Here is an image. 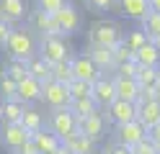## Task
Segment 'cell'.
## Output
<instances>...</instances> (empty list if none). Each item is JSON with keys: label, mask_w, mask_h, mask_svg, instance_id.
Here are the masks:
<instances>
[{"label": "cell", "mask_w": 160, "mask_h": 154, "mask_svg": "<svg viewBox=\"0 0 160 154\" xmlns=\"http://www.w3.org/2000/svg\"><path fill=\"white\" fill-rule=\"evenodd\" d=\"M3 49L8 51V57H11V59L26 62V59H31L36 54L39 46H36V39H34V31L31 28H13Z\"/></svg>", "instance_id": "cell-1"}, {"label": "cell", "mask_w": 160, "mask_h": 154, "mask_svg": "<svg viewBox=\"0 0 160 154\" xmlns=\"http://www.w3.org/2000/svg\"><path fill=\"white\" fill-rule=\"evenodd\" d=\"M122 28H119V23H114V21H96V23L91 26V31H88V41H91L93 46H108L114 49L122 44Z\"/></svg>", "instance_id": "cell-2"}, {"label": "cell", "mask_w": 160, "mask_h": 154, "mask_svg": "<svg viewBox=\"0 0 160 154\" xmlns=\"http://www.w3.org/2000/svg\"><path fill=\"white\" fill-rule=\"evenodd\" d=\"M36 54L42 57L49 64H57V62L70 59V46L65 44V36H42V44H39Z\"/></svg>", "instance_id": "cell-3"}, {"label": "cell", "mask_w": 160, "mask_h": 154, "mask_svg": "<svg viewBox=\"0 0 160 154\" xmlns=\"http://www.w3.org/2000/svg\"><path fill=\"white\" fill-rule=\"evenodd\" d=\"M42 103L49 108H70V103H72V95H70V90L65 82H57V80H47L42 82Z\"/></svg>", "instance_id": "cell-4"}, {"label": "cell", "mask_w": 160, "mask_h": 154, "mask_svg": "<svg viewBox=\"0 0 160 154\" xmlns=\"http://www.w3.org/2000/svg\"><path fill=\"white\" fill-rule=\"evenodd\" d=\"M52 18H54L57 36H72V34H78V28H80V13H78V8L70 3V0L57 10V13H52Z\"/></svg>", "instance_id": "cell-5"}, {"label": "cell", "mask_w": 160, "mask_h": 154, "mask_svg": "<svg viewBox=\"0 0 160 154\" xmlns=\"http://www.w3.org/2000/svg\"><path fill=\"white\" fill-rule=\"evenodd\" d=\"M142 139H147V128L139 123V118L116 126V144H122V147H127V149H134Z\"/></svg>", "instance_id": "cell-6"}, {"label": "cell", "mask_w": 160, "mask_h": 154, "mask_svg": "<svg viewBox=\"0 0 160 154\" xmlns=\"http://www.w3.org/2000/svg\"><path fill=\"white\" fill-rule=\"evenodd\" d=\"M49 128H52L59 139H65L67 133L78 131V116L70 108H54L52 116H49Z\"/></svg>", "instance_id": "cell-7"}, {"label": "cell", "mask_w": 160, "mask_h": 154, "mask_svg": "<svg viewBox=\"0 0 160 154\" xmlns=\"http://www.w3.org/2000/svg\"><path fill=\"white\" fill-rule=\"evenodd\" d=\"M91 98L96 100V105L101 108V110H106L111 103L116 100V87H114V77H106V75H101L93 85H91Z\"/></svg>", "instance_id": "cell-8"}, {"label": "cell", "mask_w": 160, "mask_h": 154, "mask_svg": "<svg viewBox=\"0 0 160 154\" xmlns=\"http://www.w3.org/2000/svg\"><path fill=\"white\" fill-rule=\"evenodd\" d=\"M137 113H139V105L132 100H122V98H116L111 105L106 108V118L114 123V126H119V123H127V121H134L137 118Z\"/></svg>", "instance_id": "cell-9"}, {"label": "cell", "mask_w": 160, "mask_h": 154, "mask_svg": "<svg viewBox=\"0 0 160 154\" xmlns=\"http://www.w3.org/2000/svg\"><path fill=\"white\" fill-rule=\"evenodd\" d=\"M28 139H31V133H28L21 123H3V126H0V144H3L5 149H11V152H16Z\"/></svg>", "instance_id": "cell-10"}, {"label": "cell", "mask_w": 160, "mask_h": 154, "mask_svg": "<svg viewBox=\"0 0 160 154\" xmlns=\"http://www.w3.org/2000/svg\"><path fill=\"white\" fill-rule=\"evenodd\" d=\"M70 64H72V75L78 77V80H85V82H93L103 75L101 69L96 67V62L88 57V54H78V57H70Z\"/></svg>", "instance_id": "cell-11"}, {"label": "cell", "mask_w": 160, "mask_h": 154, "mask_svg": "<svg viewBox=\"0 0 160 154\" xmlns=\"http://www.w3.org/2000/svg\"><path fill=\"white\" fill-rule=\"evenodd\" d=\"M78 131L85 133V136L93 139V141L103 139V133H106V118H103V113L96 110V113H91V116L80 118V121H78Z\"/></svg>", "instance_id": "cell-12"}, {"label": "cell", "mask_w": 160, "mask_h": 154, "mask_svg": "<svg viewBox=\"0 0 160 154\" xmlns=\"http://www.w3.org/2000/svg\"><path fill=\"white\" fill-rule=\"evenodd\" d=\"M26 0H0V21H5V23H21L26 18Z\"/></svg>", "instance_id": "cell-13"}, {"label": "cell", "mask_w": 160, "mask_h": 154, "mask_svg": "<svg viewBox=\"0 0 160 154\" xmlns=\"http://www.w3.org/2000/svg\"><path fill=\"white\" fill-rule=\"evenodd\" d=\"M116 10L122 16H127L129 21H142L150 13V3L147 0H116Z\"/></svg>", "instance_id": "cell-14"}, {"label": "cell", "mask_w": 160, "mask_h": 154, "mask_svg": "<svg viewBox=\"0 0 160 154\" xmlns=\"http://www.w3.org/2000/svg\"><path fill=\"white\" fill-rule=\"evenodd\" d=\"M114 87H116V98L122 100H132L137 103L139 100V82L134 77H124V75H114Z\"/></svg>", "instance_id": "cell-15"}, {"label": "cell", "mask_w": 160, "mask_h": 154, "mask_svg": "<svg viewBox=\"0 0 160 154\" xmlns=\"http://www.w3.org/2000/svg\"><path fill=\"white\" fill-rule=\"evenodd\" d=\"M31 141H34V147L39 149V154H49V152H54L57 147H62V139H59L52 128H39V131H34V133H31Z\"/></svg>", "instance_id": "cell-16"}, {"label": "cell", "mask_w": 160, "mask_h": 154, "mask_svg": "<svg viewBox=\"0 0 160 154\" xmlns=\"http://www.w3.org/2000/svg\"><path fill=\"white\" fill-rule=\"evenodd\" d=\"M62 144L67 147L70 154H93V152H96V141L88 139L85 133H80V131L67 133V136L62 139Z\"/></svg>", "instance_id": "cell-17"}, {"label": "cell", "mask_w": 160, "mask_h": 154, "mask_svg": "<svg viewBox=\"0 0 160 154\" xmlns=\"http://www.w3.org/2000/svg\"><path fill=\"white\" fill-rule=\"evenodd\" d=\"M18 100L26 103V105L42 100V82H39L36 77H31V75H26L21 82H18Z\"/></svg>", "instance_id": "cell-18"}, {"label": "cell", "mask_w": 160, "mask_h": 154, "mask_svg": "<svg viewBox=\"0 0 160 154\" xmlns=\"http://www.w3.org/2000/svg\"><path fill=\"white\" fill-rule=\"evenodd\" d=\"M28 23H31V31H39L42 36H57V31H54V18L52 13H44V10H34V13H28Z\"/></svg>", "instance_id": "cell-19"}, {"label": "cell", "mask_w": 160, "mask_h": 154, "mask_svg": "<svg viewBox=\"0 0 160 154\" xmlns=\"http://www.w3.org/2000/svg\"><path fill=\"white\" fill-rule=\"evenodd\" d=\"M134 62L139 67H160V51L152 44V39H147L145 44L134 51Z\"/></svg>", "instance_id": "cell-20"}, {"label": "cell", "mask_w": 160, "mask_h": 154, "mask_svg": "<svg viewBox=\"0 0 160 154\" xmlns=\"http://www.w3.org/2000/svg\"><path fill=\"white\" fill-rule=\"evenodd\" d=\"M88 57H91L96 62V67L101 69V72H108V69H114V49H108V46H88Z\"/></svg>", "instance_id": "cell-21"}, {"label": "cell", "mask_w": 160, "mask_h": 154, "mask_svg": "<svg viewBox=\"0 0 160 154\" xmlns=\"http://www.w3.org/2000/svg\"><path fill=\"white\" fill-rule=\"evenodd\" d=\"M26 110V103L21 100H3V105H0V121L3 123H21V116Z\"/></svg>", "instance_id": "cell-22"}, {"label": "cell", "mask_w": 160, "mask_h": 154, "mask_svg": "<svg viewBox=\"0 0 160 154\" xmlns=\"http://www.w3.org/2000/svg\"><path fill=\"white\" fill-rule=\"evenodd\" d=\"M139 123L145 128H152L155 123L160 121V100H147V103H139V113H137Z\"/></svg>", "instance_id": "cell-23"}, {"label": "cell", "mask_w": 160, "mask_h": 154, "mask_svg": "<svg viewBox=\"0 0 160 154\" xmlns=\"http://www.w3.org/2000/svg\"><path fill=\"white\" fill-rule=\"evenodd\" d=\"M26 69H28V75L36 77L39 82L52 80V64H49V62H44L39 54H34L31 59H26Z\"/></svg>", "instance_id": "cell-24"}, {"label": "cell", "mask_w": 160, "mask_h": 154, "mask_svg": "<svg viewBox=\"0 0 160 154\" xmlns=\"http://www.w3.org/2000/svg\"><path fill=\"white\" fill-rule=\"evenodd\" d=\"M70 110L78 116V121L80 118H85V116H91V113H96V110H101L96 105V100L91 98V95H85V98H72V103H70Z\"/></svg>", "instance_id": "cell-25"}, {"label": "cell", "mask_w": 160, "mask_h": 154, "mask_svg": "<svg viewBox=\"0 0 160 154\" xmlns=\"http://www.w3.org/2000/svg\"><path fill=\"white\" fill-rule=\"evenodd\" d=\"M134 80L139 82V87H150V85H160V67H139Z\"/></svg>", "instance_id": "cell-26"}, {"label": "cell", "mask_w": 160, "mask_h": 154, "mask_svg": "<svg viewBox=\"0 0 160 154\" xmlns=\"http://www.w3.org/2000/svg\"><path fill=\"white\" fill-rule=\"evenodd\" d=\"M21 126L28 131V133H34L39 128H44V118H42V113L34 110V108H26L23 110V116H21Z\"/></svg>", "instance_id": "cell-27"}, {"label": "cell", "mask_w": 160, "mask_h": 154, "mask_svg": "<svg viewBox=\"0 0 160 154\" xmlns=\"http://www.w3.org/2000/svg\"><path fill=\"white\" fill-rule=\"evenodd\" d=\"M139 28L147 34V39H155L160 36V13H155V10H150V13L139 21Z\"/></svg>", "instance_id": "cell-28"}, {"label": "cell", "mask_w": 160, "mask_h": 154, "mask_svg": "<svg viewBox=\"0 0 160 154\" xmlns=\"http://www.w3.org/2000/svg\"><path fill=\"white\" fill-rule=\"evenodd\" d=\"M75 75H72V64H70V59H65V62H57V64H52V80H57V82H67L72 80Z\"/></svg>", "instance_id": "cell-29"}, {"label": "cell", "mask_w": 160, "mask_h": 154, "mask_svg": "<svg viewBox=\"0 0 160 154\" xmlns=\"http://www.w3.org/2000/svg\"><path fill=\"white\" fill-rule=\"evenodd\" d=\"M0 95H3V100H16L18 98V82L11 80L5 72H0Z\"/></svg>", "instance_id": "cell-30"}, {"label": "cell", "mask_w": 160, "mask_h": 154, "mask_svg": "<svg viewBox=\"0 0 160 154\" xmlns=\"http://www.w3.org/2000/svg\"><path fill=\"white\" fill-rule=\"evenodd\" d=\"M3 72H5V75L11 77V80H16V82H21V80L28 75L26 62H21V59H11V62H8V64L3 67Z\"/></svg>", "instance_id": "cell-31"}, {"label": "cell", "mask_w": 160, "mask_h": 154, "mask_svg": "<svg viewBox=\"0 0 160 154\" xmlns=\"http://www.w3.org/2000/svg\"><path fill=\"white\" fill-rule=\"evenodd\" d=\"M145 41H147V34H145L142 28H134V31H129V34L122 39V44H124L129 51H137L139 46L145 44Z\"/></svg>", "instance_id": "cell-32"}, {"label": "cell", "mask_w": 160, "mask_h": 154, "mask_svg": "<svg viewBox=\"0 0 160 154\" xmlns=\"http://www.w3.org/2000/svg\"><path fill=\"white\" fill-rule=\"evenodd\" d=\"M67 90H70V95H72V98H85V95H91V82L72 77V80L67 82Z\"/></svg>", "instance_id": "cell-33"}, {"label": "cell", "mask_w": 160, "mask_h": 154, "mask_svg": "<svg viewBox=\"0 0 160 154\" xmlns=\"http://www.w3.org/2000/svg\"><path fill=\"white\" fill-rule=\"evenodd\" d=\"M134 59V51H129L124 44H119V46H114V64H122V62H132ZM116 69V67H114Z\"/></svg>", "instance_id": "cell-34"}, {"label": "cell", "mask_w": 160, "mask_h": 154, "mask_svg": "<svg viewBox=\"0 0 160 154\" xmlns=\"http://www.w3.org/2000/svg\"><path fill=\"white\" fill-rule=\"evenodd\" d=\"M88 8L96 10V13H106V10H114L116 8V0H85Z\"/></svg>", "instance_id": "cell-35"}, {"label": "cell", "mask_w": 160, "mask_h": 154, "mask_svg": "<svg viewBox=\"0 0 160 154\" xmlns=\"http://www.w3.org/2000/svg\"><path fill=\"white\" fill-rule=\"evenodd\" d=\"M147 100H160V85H150V87H142V90H139L137 105H139V103H147Z\"/></svg>", "instance_id": "cell-36"}, {"label": "cell", "mask_w": 160, "mask_h": 154, "mask_svg": "<svg viewBox=\"0 0 160 154\" xmlns=\"http://www.w3.org/2000/svg\"><path fill=\"white\" fill-rule=\"evenodd\" d=\"M65 3H67V0H36V8L44 10V13H57Z\"/></svg>", "instance_id": "cell-37"}, {"label": "cell", "mask_w": 160, "mask_h": 154, "mask_svg": "<svg viewBox=\"0 0 160 154\" xmlns=\"http://www.w3.org/2000/svg\"><path fill=\"white\" fill-rule=\"evenodd\" d=\"M132 154H158V144L150 141V139H142V141L132 149Z\"/></svg>", "instance_id": "cell-38"}, {"label": "cell", "mask_w": 160, "mask_h": 154, "mask_svg": "<svg viewBox=\"0 0 160 154\" xmlns=\"http://www.w3.org/2000/svg\"><path fill=\"white\" fill-rule=\"evenodd\" d=\"M139 64L132 59V62H122V64H116V75H124V77H134L137 75Z\"/></svg>", "instance_id": "cell-39"}, {"label": "cell", "mask_w": 160, "mask_h": 154, "mask_svg": "<svg viewBox=\"0 0 160 154\" xmlns=\"http://www.w3.org/2000/svg\"><path fill=\"white\" fill-rule=\"evenodd\" d=\"M11 31H13V26H11V23H5V21H0V46H5L8 36H11Z\"/></svg>", "instance_id": "cell-40"}, {"label": "cell", "mask_w": 160, "mask_h": 154, "mask_svg": "<svg viewBox=\"0 0 160 154\" xmlns=\"http://www.w3.org/2000/svg\"><path fill=\"white\" fill-rule=\"evenodd\" d=\"M13 154H39V149L34 147V141L28 139V141H26V144H21V147H18Z\"/></svg>", "instance_id": "cell-41"}, {"label": "cell", "mask_w": 160, "mask_h": 154, "mask_svg": "<svg viewBox=\"0 0 160 154\" xmlns=\"http://www.w3.org/2000/svg\"><path fill=\"white\" fill-rule=\"evenodd\" d=\"M103 154H132V149L122 147V144H111V147H106V149H103Z\"/></svg>", "instance_id": "cell-42"}, {"label": "cell", "mask_w": 160, "mask_h": 154, "mask_svg": "<svg viewBox=\"0 0 160 154\" xmlns=\"http://www.w3.org/2000/svg\"><path fill=\"white\" fill-rule=\"evenodd\" d=\"M147 139H150V141H155V144H160V121L155 123L152 128H147Z\"/></svg>", "instance_id": "cell-43"}, {"label": "cell", "mask_w": 160, "mask_h": 154, "mask_svg": "<svg viewBox=\"0 0 160 154\" xmlns=\"http://www.w3.org/2000/svg\"><path fill=\"white\" fill-rule=\"evenodd\" d=\"M150 3V10H155V13H160V0H147Z\"/></svg>", "instance_id": "cell-44"}, {"label": "cell", "mask_w": 160, "mask_h": 154, "mask_svg": "<svg viewBox=\"0 0 160 154\" xmlns=\"http://www.w3.org/2000/svg\"><path fill=\"white\" fill-rule=\"evenodd\" d=\"M49 154H70V152H67V147H65V144H62V147H57L54 152H49Z\"/></svg>", "instance_id": "cell-45"}, {"label": "cell", "mask_w": 160, "mask_h": 154, "mask_svg": "<svg viewBox=\"0 0 160 154\" xmlns=\"http://www.w3.org/2000/svg\"><path fill=\"white\" fill-rule=\"evenodd\" d=\"M152 44H155V46H158V51H160V36H155V39H152Z\"/></svg>", "instance_id": "cell-46"}, {"label": "cell", "mask_w": 160, "mask_h": 154, "mask_svg": "<svg viewBox=\"0 0 160 154\" xmlns=\"http://www.w3.org/2000/svg\"><path fill=\"white\" fill-rule=\"evenodd\" d=\"M158 154H160V144H158Z\"/></svg>", "instance_id": "cell-47"}]
</instances>
